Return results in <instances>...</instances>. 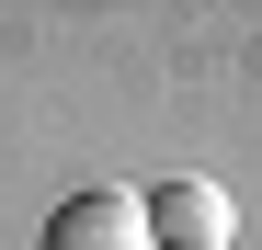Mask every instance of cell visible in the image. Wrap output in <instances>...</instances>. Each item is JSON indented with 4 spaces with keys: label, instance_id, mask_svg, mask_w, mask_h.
<instances>
[{
    "label": "cell",
    "instance_id": "obj_1",
    "mask_svg": "<svg viewBox=\"0 0 262 250\" xmlns=\"http://www.w3.org/2000/svg\"><path fill=\"white\" fill-rule=\"evenodd\" d=\"M239 239V205L228 182H205V171H171L148 193V250H228Z\"/></svg>",
    "mask_w": 262,
    "mask_h": 250
},
{
    "label": "cell",
    "instance_id": "obj_2",
    "mask_svg": "<svg viewBox=\"0 0 262 250\" xmlns=\"http://www.w3.org/2000/svg\"><path fill=\"white\" fill-rule=\"evenodd\" d=\"M46 250H148V193H125V182L69 193L46 216Z\"/></svg>",
    "mask_w": 262,
    "mask_h": 250
}]
</instances>
